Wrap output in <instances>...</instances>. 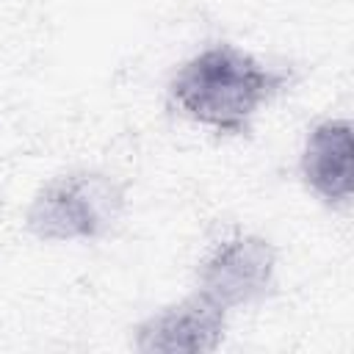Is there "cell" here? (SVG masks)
<instances>
[{"label": "cell", "mask_w": 354, "mask_h": 354, "mask_svg": "<svg viewBox=\"0 0 354 354\" xmlns=\"http://www.w3.org/2000/svg\"><path fill=\"white\" fill-rule=\"evenodd\" d=\"M293 80L290 69H274L246 50L218 41L177 66L166 86L169 108L218 136H243L263 105Z\"/></svg>", "instance_id": "1"}, {"label": "cell", "mask_w": 354, "mask_h": 354, "mask_svg": "<svg viewBox=\"0 0 354 354\" xmlns=\"http://www.w3.org/2000/svg\"><path fill=\"white\" fill-rule=\"evenodd\" d=\"M124 213V185L105 171H72L36 191L25 210V230L44 243L97 241Z\"/></svg>", "instance_id": "2"}, {"label": "cell", "mask_w": 354, "mask_h": 354, "mask_svg": "<svg viewBox=\"0 0 354 354\" xmlns=\"http://www.w3.org/2000/svg\"><path fill=\"white\" fill-rule=\"evenodd\" d=\"M277 274V249L268 238L243 232L221 241L196 271V290L224 310L263 299Z\"/></svg>", "instance_id": "3"}, {"label": "cell", "mask_w": 354, "mask_h": 354, "mask_svg": "<svg viewBox=\"0 0 354 354\" xmlns=\"http://www.w3.org/2000/svg\"><path fill=\"white\" fill-rule=\"evenodd\" d=\"M227 310L205 293L169 304L133 329V348L141 354H210L221 346Z\"/></svg>", "instance_id": "4"}, {"label": "cell", "mask_w": 354, "mask_h": 354, "mask_svg": "<svg viewBox=\"0 0 354 354\" xmlns=\"http://www.w3.org/2000/svg\"><path fill=\"white\" fill-rule=\"evenodd\" d=\"M301 183L329 207H346L354 194V127L348 119H324L310 127L301 158Z\"/></svg>", "instance_id": "5"}]
</instances>
